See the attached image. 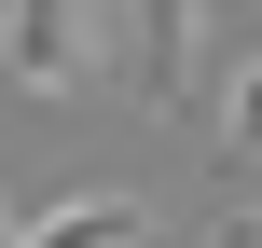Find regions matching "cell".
<instances>
[{"mask_svg": "<svg viewBox=\"0 0 262 248\" xmlns=\"http://www.w3.org/2000/svg\"><path fill=\"white\" fill-rule=\"evenodd\" d=\"M249 235H262V207H249Z\"/></svg>", "mask_w": 262, "mask_h": 248, "instance_id": "6", "label": "cell"}, {"mask_svg": "<svg viewBox=\"0 0 262 248\" xmlns=\"http://www.w3.org/2000/svg\"><path fill=\"white\" fill-rule=\"evenodd\" d=\"M28 248H152V207L138 193H69V207H41Z\"/></svg>", "mask_w": 262, "mask_h": 248, "instance_id": "3", "label": "cell"}, {"mask_svg": "<svg viewBox=\"0 0 262 248\" xmlns=\"http://www.w3.org/2000/svg\"><path fill=\"white\" fill-rule=\"evenodd\" d=\"M0 248H28V235H14V207H0Z\"/></svg>", "mask_w": 262, "mask_h": 248, "instance_id": "5", "label": "cell"}, {"mask_svg": "<svg viewBox=\"0 0 262 248\" xmlns=\"http://www.w3.org/2000/svg\"><path fill=\"white\" fill-rule=\"evenodd\" d=\"M111 55H124L111 14H83V0H0V69H14L28 97H83Z\"/></svg>", "mask_w": 262, "mask_h": 248, "instance_id": "1", "label": "cell"}, {"mask_svg": "<svg viewBox=\"0 0 262 248\" xmlns=\"http://www.w3.org/2000/svg\"><path fill=\"white\" fill-rule=\"evenodd\" d=\"M207 124H221V166L262 179V55H235V83H221V110H207Z\"/></svg>", "mask_w": 262, "mask_h": 248, "instance_id": "4", "label": "cell"}, {"mask_svg": "<svg viewBox=\"0 0 262 248\" xmlns=\"http://www.w3.org/2000/svg\"><path fill=\"white\" fill-rule=\"evenodd\" d=\"M124 55H138V83L166 97V110H221V28L193 14V0H138V28H124Z\"/></svg>", "mask_w": 262, "mask_h": 248, "instance_id": "2", "label": "cell"}]
</instances>
